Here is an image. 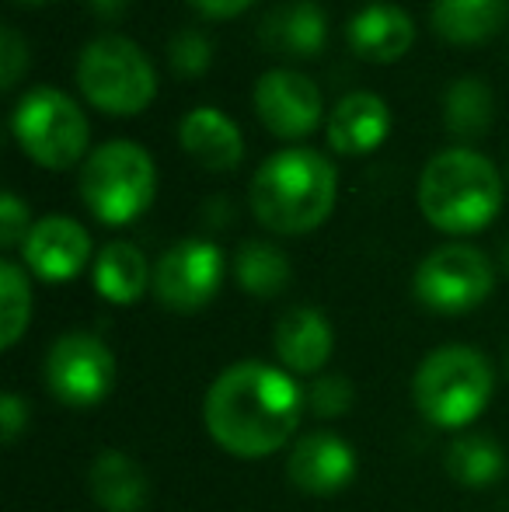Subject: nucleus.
<instances>
[{
    "mask_svg": "<svg viewBox=\"0 0 509 512\" xmlns=\"http://www.w3.org/2000/svg\"><path fill=\"white\" fill-rule=\"evenodd\" d=\"M496 119V98L492 88L475 74H464L443 91V126L457 140H478L489 133Z\"/></svg>",
    "mask_w": 509,
    "mask_h": 512,
    "instance_id": "obj_22",
    "label": "nucleus"
},
{
    "mask_svg": "<svg viewBox=\"0 0 509 512\" xmlns=\"http://www.w3.org/2000/svg\"><path fill=\"white\" fill-rule=\"evenodd\" d=\"M18 4H46V0H18Z\"/></svg>",
    "mask_w": 509,
    "mask_h": 512,
    "instance_id": "obj_34",
    "label": "nucleus"
},
{
    "mask_svg": "<svg viewBox=\"0 0 509 512\" xmlns=\"http://www.w3.org/2000/svg\"><path fill=\"white\" fill-rule=\"evenodd\" d=\"M335 196L339 175L332 161L311 147H290L265 157L248 189L258 223L286 237L318 230L335 209Z\"/></svg>",
    "mask_w": 509,
    "mask_h": 512,
    "instance_id": "obj_2",
    "label": "nucleus"
},
{
    "mask_svg": "<svg viewBox=\"0 0 509 512\" xmlns=\"http://www.w3.org/2000/svg\"><path fill=\"white\" fill-rule=\"evenodd\" d=\"M353 384L342 373H318L311 380V387L304 391V405L314 411L318 418H339L353 408Z\"/></svg>",
    "mask_w": 509,
    "mask_h": 512,
    "instance_id": "obj_26",
    "label": "nucleus"
},
{
    "mask_svg": "<svg viewBox=\"0 0 509 512\" xmlns=\"http://www.w3.org/2000/svg\"><path fill=\"white\" fill-rule=\"evenodd\" d=\"M503 269L509 272V241L503 244Z\"/></svg>",
    "mask_w": 509,
    "mask_h": 512,
    "instance_id": "obj_33",
    "label": "nucleus"
},
{
    "mask_svg": "<svg viewBox=\"0 0 509 512\" xmlns=\"http://www.w3.org/2000/svg\"><path fill=\"white\" fill-rule=\"evenodd\" d=\"M178 143L196 164H203L206 171H234L245 157V140H241L234 119H227L224 112L203 105L192 108L178 122Z\"/></svg>",
    "mask_w": 509,
    "mask_h": 512,
    "instance_id": "obj_16",
    "label": "nucleus"
},
{
    "mask_svg": "<svg viewBox=\"0 0 509 512\" xmlns=\"http://www.w3.org/2000/svg\"><path fill=\"white\" fill-rule=\"evenodd\" d=\"M28 415H32V411H28V401L21 398V394H14V391L0 394V436H4L7 446L28 429Z\"/></svg>",
    "mask_w": 509,
    "mask_h": 512,
    "instance_id": "obj_30",
    "label": "nucleus"
},
{
    "mask_svg": "<svg viewBox=\"0 0 509 512\" xmlns=\"http://www.w3.org/2000/svg\"><path fill=\"white\" fill-rule=\"evenodd\" d=\"M387 129H391V112L384 98L374 91H349L328 115V147L339 154H370L384 143Z\"/></svg>",
    "mask_w": 509,
    "mask_h": 512,
    "instance_id": "obj_17",
    "label": "nucleus"
},
{
    "mask_svg": "<svg viewBox=\"0 0 509 512\" xmlns=\"http://www.w3.org/2000/svg\"><path fill=\"white\" fill-rule=\"evenodd\" d=\"M304 408V391L290 373L245 359L227 366L210 384L203 398V422L224 453L238 460H262L290 443Z\"/></svg>",
    "mask_w": 509,
    "mask_h": 512,
    "instance_id": "obj_1",
    "label": "nucleus"
},
{
    "mask_svg": "<svg viewBox=\"0 0 509 512\" xmlns=\"http://www.w3.org/2000/svg\"><path fill=\"white\" fill-rule=\"evenodd\" d=\"M28 272L39 276L42 283H67L88 265L91 258V237L74 216H42L32 223L25 244H21Z\"/></svg>",
    "mask_w": 509,
    "mask_h": 512,
    "instance_id": "obj_12",
    "label": "nucleus"
},
{
    "mask_svg": "<svg viewBox=\"0 0 509 512\" xmlns=\"http://www.w3.org/2000/svg\"><path fill=\"white\" fill-rule=\"evenodd\" d=\"M360 460L356 450L335 432H307L293 443L290 460H286V474H290L293 488L307 495H335L342 488L353 485Z\"/></svg>",
    "mask_w": 509,
    "mask_h": 512,
    "instance_id": "obj_13",
    "label": "nucleus"
},
{
    "mask_svg": "<svg viewBox=\"0 0 509 512\" xmlns=\"http://www.w3.org/2000/svg\"><path fill=\"white\" fill-rule=\"evenodd\" d=\"M506 373H509V352H506Z\"/></svg>",
    "mask_w": 509,
    "mask_h": 512,
    "instance_id": "obj_35",
    "label": "nucleus"
},
{
    "mask_svg": "<svg viewBox=\"0 0 509 512\" xmlns=\"http://www.w3.org/2000/svg\"><path fill=\"white\" fill-rule=\"evenodd\" d=\"M346 39L353 53L363 56L367 63H394L412 49L415 25L401 7L370 4L349 18Z\"/></svg>",
    "mask_w": 509,
    "mask_h": 512,
    "instance_id": "obj_18",
    "label": "nucleus"
},
{
    "mask_svg": "<svg viewBox=\"0 0 509 512\" xmlns=\"http://www.w3.org/2000/svg\"><path fill=\"white\" fill-rule=\"evenodd\" d=\"M258 35H262V46L269 53L307 60V56H318L325 49L328 18L314 0H286L265 14Z\"/></svg>",
    "mask_w": 509,
    "mask_h": 512,
    "instance_id": "obj_15",
    "label": "nucleus"
},
{
    "mask_svg": "<svg viewBox=\"0 0 509 512\" xmlns=\"http://www.w3.org/2000/svg\"><path fill=\"white\" fill-rule=\"evenodd\" d=\"M255 0H189V7H196L206 18H234V14L248 11Z\"/></svg>",
    "mask_w": 509,
    "mask_h": 512,
    "instance_id": "obj_31",
    "label": "nucleus"
},
{
    "mask_svg": "<svg viewBox=\"0 0 509 512\" xmlns=\"http://www.w3.org/2000/svg\"><path fill=\"white\" fill-rule=\"evenodd\" d=\"M28 206L21 203L14 192H4L0 196V248L11 251V248H21L32 230V220H28Z\"/></svg>",
    "mask_w": 509,
    "mask_h": 512,
    "instance_id": "obj_28",
    "label": "nucleus"
},
{
    "mask_svg": "<svg viewBox=\"0 0 509 512\" xmlns=\"http://www.w3.org/2000/svg\"><path fill=\"white\" fill-rule=\"evenodd\" d=\"M419 209L443 234H475L499 216L503 178L496 164L471 147H447L433 154L419 178Z\"/></svg>",
    "mask_w": 509,
    "mask_h": 512,
    "instance_id": "obj_3",
    "label": "nucleus"
},
{
    "mask_svg": "<svg viewBox=\"0 0 509 512\" xmlns=\"http://www.w3.org/2000/svg\"><path fill=\"white\" fill-rule=\"evenodd\" d=\"M32 321V286L21 265L0 262V345L14 349Z\"/></svg>",
    "mask_w": 509,
    "mask_h": 512,
    "instance_id": "obj_25",
    "label": "nucleus"
},
{
    "mask_svg": "<svg viewBox=\"0 0 509 512\" xmlns=\"http://www.w3.org/2000/svg\"><path fill=\"white\" fill-rule=\"evenodd\" d=\"M234 279L245 293L252 297H279L290 286L293 269L290 258L269 241H245L234 255Z\"/></svg>",
    "mask_w": 509,
    "mask_h": 512,
    "instance_id": "obj_24",
    "label": "nucleus"
},
{
    "mask_svg": "<svg viewBox=\"0 0 509 512\" xmlns=\"http://www.w3.org/2000/svg\"><path fill=\"white\" fill-rule=\"evenodd\" d=\"M509 0H433L429 21L440 39L454 46H475L485 42L506 25Z\"/></svg>",
    "mask_w": 509,
    "mask_h": 512,
    "instance_id": "obj_20",
    "label": "nucleus"
},
{
    "mask_svg": "<svg viewBox=\"0 0 509 512\" xmlns=\"http://www.w3.org/2000/svg\"><path fill=\"white\" fill-rule=\"evenodd\" d=\"M91 11L102 14V18H119V14H126L129 0H88Z\"/></svg>",
    "mask_w": 509,
    "mask_h": 512,
    "instance_id": "obj_32",
    "label": "nucleus"
},
{
    "mask_svg": "<svg viewBox=\"0 0 509 512\" xmlns=\"http://www.w3.org/2000/svg\"><path fill=\"white\" fill-rule=\"evenodd\" d=\"M496 370L489 356L471 345H443L419 363L412 377V401L436 429H468L492 401Z\"/></svg>",
    "mask_w": 509,
    "mask_h": 512,
    "instance_id": "obj_4",
    "label": "nucleus"
},
{
    "mask_svg": "<svg viewBox=\"0 0 509 512\" xmlns=\"http://www.w3.org/2000/svg\"><path fill=\"white\" fill-rule=\"evenodd\" d=\"M154 283V269L147 265L143 251L129 241H112L95 258V290L109 304H136Z\"/></svg>",
    "mask_w": 509,
    "mask_h": 512,
    "instance_id": "obj_21",
    "label": "nucleus"
},
{
    "mask_svg": "<svg viewBox=\"0 0 509 512\" xmlns=\"http://www.w3.org/2000/svg\"><path fill=\"white\" fill-rule=\"evenodd\" d=\"M95 502L105 512H140L150 499V481L143 467L123 450H102L88 471Z\"/></svg>",
    "mask_w": 509,
    "mask_h": 512,
    "instance_id": "obj_19",
    "label": "nucleus"
},
{
    "mask_svg": "<svg viewBox=\"0 0 509 512\" xmlns=\"http://www.w3.org/2000/svg\"><path fill=\"white\" fill-rule=\"evenodd\" d=\"M252 102L262 126L279 140H300V136L314 133L321 122L318 84L297 70H265L255 81Z\"/></svg>",
    "mask_w": 509,
    "mask_h": 512,
    "instance_id": "obj_11",
    "label": "nucleus"
},
{
    "mask_svg": "<svg viewBox=\"0 0 509 512\" xmlns=\"http://www.w3.org/2000/svg\"><path fill=\"white\" fill-rule=\"evenodd\" d=\"M220 283H224V255L217 244L185 237L157 258L150 290L175 314H196L217 297Z\"/></svg>",
    "mask_w": 509,
    "mask_h": 512,
    "instance_id": "obj_10",
    "label": "nucleus"
},
{
    "mask_svg": "<svg viewBox=\"0 0 509 512\" xmlns=\"http://www.w3.org/2000/svg\"><path fill=\"white\" fill-rule=\"evenodd\" d=\"M154 161L133 140H109L84 157L81 199L102 223L123 227L154 199Z\"/></svg>",
    "mask_w": 509,
    "mask_h": 512,
    "instance_id": "obj_5",
    "label": "nucleus"
},
{
    "mask_svg": "<svg viewBox=\"0 0 509 512\" xmlns=\"http://www.w3.org/2000/svg\"><path fill=\"white\" fill-rule=\"evenodd\" d=\"M447 474L461 488H492L506 474V450L485 432H461L447 450Z\"/></svg>",
    "mask_w": 509,
    "mask_h": 512,
    "instance_id": "obj_23",
    "label": "nucleus"
},
{
    "mask_svg": "<svg viewBox=\"0 0 509 512\" xmlns=\"http://www.w3.org/2000/svg\"><path fill=\"white\" fill-rule=\"evenodd\" d=\"M46 387L70 408H95L116 387V356L98 335L67 331L46 352Z\"/></svg>",
    "mask_w": 509,
    "mask_h": 512,
    "instance_id": "obj_9",
    "label": "nucleus"
},
{
    "mask_svg": "<svg viewBox=\"0 0 509 512\" xmlns=\"http://www.w3.org/2000/svg\"><path fill=\"white\" fill-rule=\"evenodd\" d=\"M168 60H171V70L178 77H203L210 70V60H213V42L206 39L199 28H182L175 32V39L168 42Z\"/></svg>",
    "mask_w": 509,
    "mask_h": 512,
    "instance_id": "obj_27",
    "label": "nucleus"
},
{
    "mask_svg": "<svg viewBox=\"0 0 509 512\" xmlns=\"http://www.w3.org/2000/svg\"><path fill=\"white\" fill-rule=\"evenodd\" d=\"M496 286V269L489 255L475 244H443L429 251L412 276V293L433 314H468L482 307Z\"/></svg>",
    "mask_w": 509,
    "mask_h": 512,
    "instance_id": "obj_8",
    "label": "nucleus"
},
{
    "mask_svg": "<svg viewBox=\"0 0 509 512\" xmlns=\"http://www.w3.org/2000/svg\"><path fill=\"white\" fill-rule=\"evenodd\" d=\"M77 88L109 115H136L154 102L157 77L147 53L126 35H98L77 56Z\"/></svg>",
    "mask_w": 509,
    "mask_h": 512,
    "instance_id": "obj_6",
    "label": "nucleus"
},
{
    "mask_svg": "<svg viewBox=\"0 0 509 512\" xmlns=\"http://www.w3.org/2000/svg\"><path fill=\"white\" fill-rule=\"evenodd\" d=\"M11 133L18 147L49 171L74 168L88 150V119L81 105L56 88H32L21 95L11 115Z\"/></svg>",
    "mask_w": 509,
    "mask_h": 512,
    "instance_id": "obj_7",
    "label": "nucleus"
},
{
    "mask_svg": "<svg viewBox=\"0 0 509 512\" xmlns=\"http://www.w3.org/2000/svg\"><path fill=\"white\" fill-rule=\"evenodd\" d=\"M28 67V49L11 25L0 28V91H11L18 84L21 70Z\"/></svg>",
    "mask_w": 509,
    "mask_h": 512,
    "instance_id": "obj_29",
    "label": "nucleus"
},
{
    "mask_svg": "<svg viewBox=\"0 0 509 512\" xmlns=\"http://www.w3.org/2000/svg\"><path fill=\"white\" fill-rule=\"evenodd\" d=\"M272 349H276L279 363L286 366V373L318 377L335 352L332 321L318 307H290L276 321Z\"/></svg>",
    "mask_w": 509,
    "mask_h": 512,
    "instance_id": "obj_14",
    "label": "nucleus"
}]
</instances>
